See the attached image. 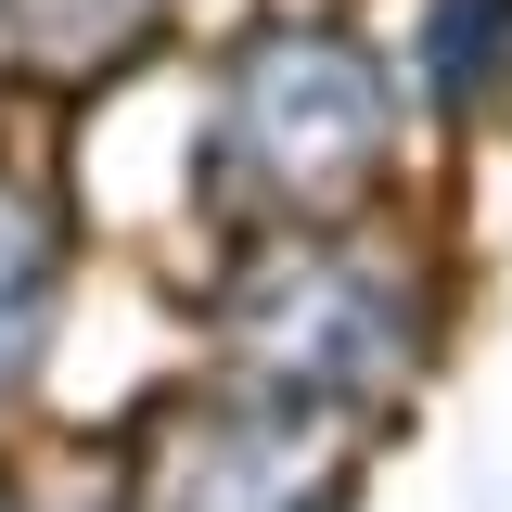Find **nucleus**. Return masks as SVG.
<instances>
[{"mask_svg":"<svg viewBox=\"0 0 512 512\" xmlns=\"http://www.w3.org/2000/svg\"><path fill=\"white\" fill-rule=\"evenodd\" d=\"M231 128H244V154H256L269 192L320 205V192H346L372 167L384 90H372V64L333 52V39H269V52L244 64V90H231Z\"/></svg>","mask_w":512,"mask_h":512,"instance_id":"f257e3e1","label":"nucleus"},{"mask_svg":"<svg viewBox=\"0 0 512 512\" xmlns=\"http://www.w3.org/2000/svg\"><path fill=\"white\" fill-rule=\"evenodd\" d=\"M39 269H52V231H39V205H13V192H0V359H13V333H26V295H39Z\"/></svg>","mask_w":512,"mask_h":512,"instance_id":"f03ea898","label":"nucleus"}]
</instances>
